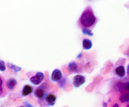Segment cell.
<instances>
[{"label":"cell","mask_w":129,"mask_h":107,"mask_svg":"<svg viewBox=\"0 0 129 107\" xmlns=\"http://www.w3.org/2000/svg\"><path fill=\"white\" fill-rule=\"evenodd\" d=\"M97 22V18L90 7L85 10L79 19V23L82 28H89L94 26Z\"/></svg>","instance_id":"cell-1"},{"label":"cell","mask_w":129,"mask_h":107,"mask_svg":"<svg viewBox=\"0 0 129 107\" xmlns=\"http://www.w3.org/2000/svg\"><path fill=\"white\" fill-rule=\"evenodd\" d=\"M48 94V86L46 83H44L40 86L37 87L34 90V95L36 97H37L40 101L43 100Z\"/></svg>","instance_id":"cell-2"},{"label":"cell","mask_w":129,"mask_h":107,"mask_svg":"<svg viewBox=\"0 0 129 107\" xmlns=\"http://www.w3.org/2000/svg\"><path fill=\"white\" fill-rule=\"evenodd\" d=\"M56 97L53 93H48L43 100L40 101V104L42 106H52L55 105Z\"/></svg>","instance_id":"cell-3"},{"label":"cell","mask_w":129,"mask_h":107,"mask_svg":"<svg viewBox=\"0 0 129 107\" xmlns=\"http://www.w3.org/2000/svg\"><path fill=\"white\" fill-rule=\"evenodd\" d=\"M44 74L41 72H38L36 73L35 76L30 78V81L35 85H39L44 81Z\"/></svg>","instance_id":"cell-4"},{"label":"cell","mask_w":129,"mask_h":107,"mask_svg":"<svg viewBox=\"0 0 129 107\" xmlns=\"http://www.w3.org/2000/svg\"><path fill=\"white\" fill-rule=\"evenodd\" d=\"M86 82V78L82 75H75L73 79V85L75 87V88H78L81 85H82L84 83Z\"/></svg>","instance_id":"cell-5"},{"label":"cell","mask_w":129,"mask_h":107,"mask_svg":"<svg viewBox=\"0 0 129 107\" xmlns=\"http://www.w3.org/2000/svg\"><path fill=\"white\" fill-rule=\"evenodd\" d=\"M5 79L0 75V97H5L7 95V88Z\"/></svg>","instance_id":"cell-6"},{"label":"cell","mask_w":129,"mask_h":107,"mask_svg":"<svg viewBox=\"0 0 129 107\" xmlns=\"http://www.w3.org/2000/svg\"><path fill=\"white\" fill-rule=\"evenodd\" d=\"M63 76H62V73L60 69H54L52 71V73L51 74V80L54 82H60L62 80Z\"/></svg>","instance_id":"cell-7"},{"label":"cell","mask_w":129,"mask_h":107,"mask_svg":"<svg viewBox=\"0 0 129 107\" xmlns=\"http://www.w3.org/2000/svg\"><path fill=\"white\" fill-rule=\"evenodd\" d=\"M115 73L116 76H118L120 78H123L125 77V74H126V71H125L124 66L123 65H119L117 66L115 69Z\"/></svg>","instance_id":"cell-8"},{"label":"cell","mask_w":129,"mask_h":107,"mask_svg":"<svg viewBox=\"0 0 129 107\" xmlns=\"http://www.w3.org/2000/svg\"><path fill=\"white\" fill-rule=\"evenodd\" d=\"M6 85H7V89L12 91L15 88L16 85H17V81H16L15 78H10L6 81Z\"/></svg>","instance_id":"cell-9"},{"label":"cell","mask_w":129,"mask_h":107,"mask_svg":"<svg viewBox=\"0 0 129 107\" xmlns=\"http://www.w3.org/2000/svg\"><path fill=\"white\" fill-rule=\"evenodd\" d=\"M32 91H33V88L29 85H26L23 86V90H22V96L23 97H26V96H28V95H30Z\"/></svg>","instance_id":"cell-10"},{"label":"cell","mask_w":129,"mask_h":107,"mask_svg":"<svg viewBox=\"0 0 129 107\" xmlns=\"http://www.w3.org/2000/svg\"><path fill=\"white\" fill-rule=\"evenodd\" d=\"M68 69L70 72H73V73H78V70H79L78 65H77V63L74 61H72L68 65Z\"/></svg>","instance_id":"cell-11"},{"label":"cell","mask_w":129,"mask_h":107,"mask_svg":"<svg viewBox=\"0 0 129 107\" xmlns=\"http://www.w3.org/2000/svg\"><path fill=\"white\" fill-rule=\"evenodd\" d=\"M92 42L90 39H83V41H82V47H83V48L84 49H86V50H89V49H90L91 47H92Z\"/></svg>","instance_id":"cell-12"},{"label":"cell","mask_w":129,"mask_h":107,"mask_svg":"<svg viewBox=\"0 0 129 107\" xmlns=\"http://www.w3.org/2000/svg\"><path fill=\"white\" fill-rule=\"evenodd\" d=\"M119 101L122 103H126L129 101V93H123L119 97Z\"/></svg>","instance_id":"cell-13"},{"label":"cell","mask_w":129,"mask_h":107,"mask_svg":"<svg viewBox=\"0 0 129 107\" xmlns=\"http://www.w3.org/2000/svg\"><path fill=\"white\" fill-rule=\"evenodd\" d=\"M7 66L9 67L10 69H14V71H15V73L19 72V71H21V70H22V69L20 68V67L15 66V65H14L11 64V63H7Z\"/></svg>","instance_id":"cell-14"},{"label":"cell","mask_w":129,"mask_h":107,"mask_svg":"<svg viewBox=\"0 0 129 107\" xmlns=\"http://www.w3.org/2000/svg\"><path fill=\"white\" fill-rule=\"evenodd\" d=\"M82 33L84 35H90V36H92L93 35V32L90 28H82Z\"/></svg>","instance_id":"cell-15"},{"label":"cell","mask_w":129,"mask_h":107,"mask_svg":"<svg viewBox=\"0 0 129 107\" xmlns=\"http://www.w3.org/2000/svg\"><path fill=\"white\" fill-rule=\"evenodd\" d=\"M6 69H7V67H6L5 62L0 60V71H1V72H4V71L6 70Z\"/></svg>","instance_id":"cell-16"},{"label":"cell","mask_w":129,"mask_h":107,"mask_svg":"<svg viewBox=\"0 0 129 107\" xmlns=\"http://www.w3.org/2000/svg\"><path fill=\"white\" fill-rule=\"evenodd\" d=\"M122 87L125 91H127V93H129V81H127L126 83H124Z\"/></svg>","instance_id":"cell-17"},{"label":"cell","mask_w":129,"mask_h":107,"mask_svg":"<svg viewBox=\"0 0 129 107\" xmlns=\"http://www.w3.org/2000/svg\"><path fill=\"white\" fill-rule=\"evenodd\" d=\"M127 75L129 76V64H128V65L127 67Z\"/></svg>","instance_id":"cell-18"},{"label":"cell","mask_w":129,"mask_h":107,"mask_svg":"<svg viewBox=\"0 0 129 107\" xmlns=\"http://www.w3.org/2000/svg\"><path fill=\"white\" fill-rule=\"evenodd\" d=\"M112 107H119V105H118V104H115Z\"/></svg>","instance_id":"cell-19"},{"label":"cell","mask_w":129,"mask_h":107,"mask_svg":"<svg viewBox=\"0 0 129 107\" xmlns=\"http://www.w3.org/2000/svg\"><path fill=\"white\" fill-rule=\"evenodd\" d=\"M127 107H129V103H128V104L127 105Z\"/></svg>","instance_id":"cell-20"},{"label":"cell","mask_w":129,"mask_h":107,"mask_svg":"<svg viewBox=\"0 0 129 107\" xmlns=\"http://www.w3.org/2000/svg\"><path fill=\"white\" fill-rule=\"evenodd\" d=\"M19 107H23V106H19Z\"/></svg>","instance_id":"cell-21"},{"label":"cell","mask_w":129,"mask_h":107,"mask_svg":"<svg viewBox=\"0 0 129 107\" xmlns=\"http://www.w3.org/2000/svg\"></svg>","instance_id":"cell-22"}]
</instances>
